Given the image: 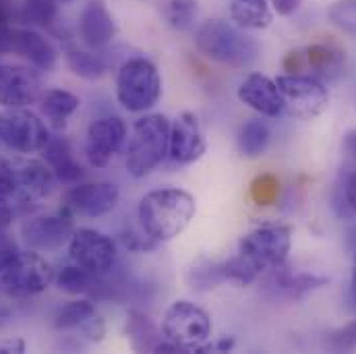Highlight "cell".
Here are the masks:
<instances>
[{
	"label": "cell",
	"mask_w": 356,
	"mask_h": 354,
	"mask_svg": "<svg viewBox=\"0 0 356 354\" xmlns=\"http://www.w3.org/2000/svg\"><path fill=\"white\" fill-rule=\"evenodd\" d=\"M195 214V197L188 191L177 186L145 193L137 207L141 230L156 243L175 241L193 222Z\"/></svg>",
	"instance_id": "1"
},
{
	"label": "cell",
	"mask_w": 356,
	"mask_h": 354,
	"mask_svg": "<svg viewBox=\"0 0 356 354\" xmlns=\"http://www.w3.org/2000/svg\"><path fill=\"white\" fill-rule=\"evenodd\" d=\"M195 48L205 58L232 69L251 67L261 52L255 38L245 33L243 27L222 19H209L199 25L195 31Z\"/></svg>",
	"instance_id": "2"
},
{
	"label": "cell",
	"mask_w": 356,
	"mask_h": 354,
	"mask_svg": "<svg viewBox=\"0 0 356 354\" xmlns=\"http://www.w3.org/2000/svg\"><path fill=\"white\" fill-rule=\"evenodd\" d=\"M170 120L164 114H145L133 124V135L127 150V172L133 178L152 175L168 156Z\"/></svg>",
	"instance_id": "3"
},
{
	"label": "cell",
	"mask_w": 356,
	"mask_h": 354,
	"mask_svg": "<svg viewBox=\"0 0 356 354\" xmlns=\"http://www.w3.org/2000/svg\"><path fill=\"white\" fill-rule=\"evenodd\" d=\"M116 97L129 112H145L162 97V77L158 67L145 56L124 61L116 73Z\"/></svg>",
	"instance_id": "4"
},
{
	"label": "cell",
	"mask_w": 356,
	"mask_h": 354,
	"mask_svg": "<svg viewBox=\"0 0 356 354\" xmlns=\"http://www.w3.org/2000/svg\"><path fill=\"white\" fill-rule=\"evenodd\" d=\"M162 336L180 353H197L211 338V317L191 300H175L164 313Z\"/></svg>",
	"instance_id": "5"
},
{
	"label": "cell",
	"mask_w": 356,
	"mask_h": 354,
	"mask_svg": "<svg viewBox=\"0 0 356 354\" xmlns=\"http://www.w3.org/2000/svg\"><path fill=\"white\" fill-rule=\"evenodd\" d=\"M54 282V269L38 251H19L0 271V290L10 298L42 294Z\"/></svg>",
	"instance_id": "6"
},
{
	"label": "cell",
	"mask_w": 356,
	"mask_h": 354,
	"mask_svg": "<svg viewBox=\"0 0 356 354\" xmlns=\"http://www.w3.org/2000/svg\"><path fill=\"white\" fill-rule=\"evenodd\" d=\"M284 97V112L296 120H315L330 106V91L315 75L288 73L275 79Z\"/></svg>",
	"instance_id": "7"
},
{
	"label": "cell",
	"mask_w": 356,
	"mask_h": 354,
	"mask_svg": "<svg viewBox=\"0 0 356 354\" xmlns=\"http://www.w3.org/2000/svg\"><path fill=\"white\" fill-rule=\"evenodd\" d=\"M290 249H292V228L286 224H264L247 232L238 241V253L261 271L269 267L284 266Z\"/></svg>",
	"instance_id": "8"
},
{
	"label": "cell",
	"mask_w": 356,
	"mask_h": 354,
	"mask_svg": "<svg viewBox=\"0 0 356 354\" xmlns=\"http://www.w3.org/2000/svg\"><path fill=\"white\" fill-rule=\"evenodd\" d=\"M50 133L38 114L25 108L0 112V143L15 154H35L46 147Z\"/></svg>",
	"instance_id": "9"
},
{
	"label": "cell",
	"mask_w": 356,
	"mask_h": 354,
	"mask_svg": "<svg viewBox=\"0 0 356 354\" xmlns=\"http://www.w3.org/2000/svg\"><path fill=\"white\" fill-rule=\"evenodd\" d=\"M69 255L73 259V264L88 269L93 275H106L112 271V267L116 266V243L93 228H79L73 232L71 241H69Z\"/></svg>",
	"instance_id": "10"
},
{
	"label": "cell",
	"mask_w": 356,
	"mask_h": 354,
	"mask_svg": "<svg viewBox=\"0 0 356 354\" xmlns=\"http://www.w3.org/2000/svg\"><path fill=\"white\" fill-rule=\"evenodd\" d=\"M13 177V197L19 203H38L52 193L54 175L50 166L35 158H8Z\"/></svg>",
	"instance_id": "11"
},
{
	"label": "cell",
	"mask_w": 356,
	"mask_h": 354,
	"mask_svg": "<svg viewBox=\"0 0 356 354\" xmlns=\"http://www.w3.org/2000/svg\"><path fill=\"white\" fill-rule=\"evenodd\" d=\"M120 201V188L114 182H77L65 195V209L86 218L110 214Z\"/></svg>",
	"instance_id": "12"
},
{
	"label": "cell",
	"mask_w": 356,
	"mask_h": 354,
	"mask_svg": "<svg viewBox=\"0 0 356 354\" xmlns=\"http://www.w3.org/2000/svg\"><path fill=\"white\" fill-rule=\"evenodd\" d=\"M127 124L118 116L95 118L86 135V156L93 168H104L124 145Z\"/></svg>",
	"instance_id": "13"
},
{
	"label": "cell",
	"mask_w": 356,
	"mask_h": 354,
	"mask_svg": "<svg viewBox=\"0 0 356 354\" xmlns=\"http://www.w3.org/2000/svg\"><path fill=\"white\" fill-rule=\"evenodd\" d=\"M42 95V79L35 67L0 65V104L6 108H27Z\"/></svg>",
	"instance_id": "14"
},
{
	"label": "cell",
	"mask_w": 356,
	"mask_h": 354,
	"mask_svg": "<svg viewBox=\"0 0 356 354\" xmlns=\"http://www.w3.org/2000/svg\"><path fill=\"white\" fill-rule=\"evenodd\" d=\"M73 232V220L67 209L63 214L40 216L23 224V239L33 251L40 253H52L63 249L71 241Z\"/></svg>",
	"instance_id": "15"
},
{
	"label": "cell",
	"mask_w": 356,
	"mask_h": 354,
	"mask_svg": "<svg viewBox=\"0 0 356 354\" xmlns=\"http://www.w3.org/2000/svg\"><path fill=\"white\" fill-rule=\"evenodd\" d=\"M207 152L205 133L199 118L193 112H182L170 122V147L168 156L175 164H195Z\"/></svg>",
	"instance_id": "16"
},
{
	"label": "cell",
	"mask_w": 356,
	"mask_h": 354,
	"mask_svg": "<svg viewBox=\"0 0 356 354\" xmlns=\"http://www.w3.org/2000/svg\"><path fill=\"white\" fill-rule=\"evenodd\" d=\"M54 328L58 332L79 330L89 342H102L106 336V321L97 313L95 305L88 298L71 300L60 307L54 315Z\"/></svg>",
	"instance_id": "17"
},
{
	"label": "cell",
	"mask_w": 356,
	"mask_h": 354,
	"mask_svg": "<svg viewBox=\"0 0 356 354\" xmlns=\"http://www.w3.org/2000/svg\"><path fill=\"white\" fill-rule=\"evenodd\" d=\"M6 52L23 56L38 71H50L58 58L52 42L33 27H13L6 40Z\"/></svg>",
	"instance_id": "18"
},
{
	"label": "cell",
	"mask_w": 356,
	"mask_h": 354,
	"mask_svg": "<svg viewBox=\"0 0 356 354\" xmlns=\"http://www.w3.org/2000/svg\"><path fill=\"white\" fill-rule=\"evenodd\" d=\"M79 38L89 50H102L116 38V23L106 0H88L79 17Z\"/></svg>",
	"instance_id": "19"
},
{
	"label": "cell",
	"mask_w": 356,
	"mask_h": 354,
	"mask_svg": "<svg viewBox=\"0 0 356 354\" xmlns=\"http://www.w3.org/2000/svg\"><path fill=\"white\" fill-rule=\"evenodd\" d=\"M238 99L261 116H280L284 112V97L275 79H269L264 73H251L238 86Z\"/></svg>",
	"instance_id": "20"
},
{
	"label": "cell",
	"mask_w": 356,
	"mask_h": 354,
	"mask_svg": "<svg viewBox=\"0 0 356 354\" xmlns=\"http://www.w3.org/2000/svg\"><path fill=\"white\" fill-rule=\"evenodd\" d=\"M44 152V160L50 166L52 175L58 178L65 184H77L83 178V168L81 164L75 160L71 143L63 137H50V141L46 143Z\"/></svg>",
	"instance_id": "21"
},
{
	"label": "cell",
	"mask_w": 356,
	"mask_h": 354,
	"mask_svg": "<svg viewBox=\"0 0 356 354\" xmlns=\"http://www.w3.org/2000/svg\"><path fill=\"white\" fill-rule=\"evenodd\" d=\"M305 65L317 79L334 81L344 73L346 56L334 44H313L305 50Z\"/></svg>",
	"instance_id": "22"
},
{
	"label": "cell",
	"mask_w": 356,
	"mask_h": 354,
	"mask_svg": "<svg viewBox=\"0 0 356 354\" xmlns=\"http://www.w3.org/2000/svg\"><path fill=\"white\" fill-rule=\"evenodd\" d=\"M230 19L243 29H266L271 25L269 0H230Z\"/></svg>",
	"instance_id": "23"
},
{
	"label": "cell",
	"mask_w": 356,
	"mask_h": 354,
	"mask_svg": "<svg viewBox=\"0 0 356 354\" xmlns=\"http://www.w3.org/2000/svg\"><path fill=\"white\" fill-rule=\"evenodd\" d=\"M269 141H271V131L264 120L259 118H253V120H247L241 131H238V137H236V145H238V152L241 156L245 158H259L264 156L269 147Z\"/></svg>",
	"instance_id": "24"
},
{
	"label": "cell",
	"mask_w": 356,
	"mask_h": 354,
	"mask_svg": "<svg viewBox=\"0 0 356 354\" xmlns=\"http://www.w3.org/2000/svg\"><path fill=\"white\" fill-rule=\"evenodd\" d=\"M65 58H67L69 69L75 75H79V77H83L88 81L99 79L104 75V71H106V65H104V61L97 54H93L91 50L79 48L73 42L65 44Z\"/></svg>",
	"instance_id": "25"
},
{
	"label": "cell",
	"mask_w": 356,
	"mask_h": 354,
	"mask_svg": "<svg viewBox=\"0 0 356 354\" xmlns=\"http://www.w3.org/2000/svg\"><path fill=\"white\" fill-rule=\"evenodd\" d=\"M79 95L67 89H50L46 91V95H42V112L54 122H65L79 110Z\"/></svg>",
	"instance_id": "26"
},
{
	"label": "cell",
	"mask_w": 356,
	"mask_h": 354,
	"mask_svg": "<svg viewBox=\"0 0 356 354\" xmlns=\"http://www.w3.org/2000/svg\"><path fill=\"white\" fill-rule=\"evenodd\" d=\"M127 334L133 342L135 351H154V346L160 342V336L156 332V325L152 317L143 311H129L127 315Z\"/></svg>",
	"instance_id": "27"
},
{
	"label": "cell",
	"mask_w": 356,
	"mask_h": 354,
	"mask_svg": "<svg viewBox=\"0 0 356 354\" xmlns=\"http://www.w3.org/2000/svg\"><path fill=\"white\" fill-rule=\"evenodd\" d=\"M19 19L29 27H52L58 19V0H23Z\"/></svg>",
	"instance_id": "28"
},
{
	"label": "cell",
	"mask_w": 356,
	"mask_h": 354,
	"mask_svg": "<svg viewBox=\"0 0 356 354\" xmlns=\"http://www.w3.org/2000/svg\"><path fill=\"white\" fill-rule=\"evenodd\" d=\"M99 280V275L89 273L88 269L81 266H65L58 275H54V282L58 286V290L67 292V294H86L91 290V286H95V282Z\"/></svg>",
	"instance_id": "29"
},
{
	"label": "cell",
	"mask_w": 356,
	"mask_h": 354,
	"mask_svg": "<svg viewBox=\"0 0 356 354\" xmlns=\"http://www.w3.org/2000/svg\"><path fill=\"white\" fill-rule=\"evenodd\" d=\"M197 0H168L166 4V21L172 29L186 31L193 27L195 17H197Z\"/></svg>",
	"instance_id": "30"
},
{
	"label": "cell",
	"mask_w": 356,
	"mask_h": 354,
	"mask_svg": "<svg viewBox=\"0 0 356 354\" xmlns=\"http://www.w3.org/2000/svg\"><path fill=\"white\" fill-rule=\"evenodd\" d=\"M327 17L338 29L356 38V0H338L330 6Z\"/></svg>",
	"instance_id": "31"
},
{
	"label": "cell",
	"mask_w": 356,
	"mask_h": 354,
	"mask_svg": "<svg viewBox=\"0 0 356 354\" xmlns=\"http://www.w3.org/2000/svg\"><path fill=\"white\" fill-rule=\"evenodd\" d=\"M280 195V182L271 175H261L251 184V197L257 205H271Z\"/></svg>",
	"instance_id": "32"
},
{
	"label": "cell",
	"mask_w": 356,
	"mask_h": 354,
	"mask_svg": "<svg viewBox=\"0 0 356 354\" xmlns=\"http://www.w3.org/2000/svg\"><path fill=\"white\" fill-rule=\"evenodd\" d=\"M13 17H15V4L13 0H0V52H6V40L13 25Z\"/></svg>",
	"instance_id": "33"
},
{
	"label": "cell",
	"mask_w": 356,
	"mask_h": 354,
	"mask_svg": "<svg viewBox=\"0 0 356 354\" xmlns=\"http://www.w3.org/2000/svg\"><path fill=\"white\" fill-rule=\"evenodd\" d=\"M122 243L129 251H135V253H141V251H152L156 249V241H152L145 232L143 234H137V232H124L122 234Z\"/></svg>",
	"instance_id": "34"
},
{
	"label": "cell",
	"mask_w": 356,
	"mask_h": 354,
	"mask_svg": "<svg viewBox=\"0 0 356 354\" xmlns=\"http://www.w3.org/2000/svg\"><path fill=\"white\" fill-rule=\"evenodd\" d=\"M17 253H19L17 241H15L13 236H8V234L2 230V232H0V271L15 259Z\"/></svg>",
	"instance_id": "35"
},
{
	"label": "cell",
	"mask_w": 356,
	"mask_h": 354,
	"mask_svg": "<svg viewBox=\"0 0 356 354\" xmlns=\"http://www.w3.org/2000/svg\"><path fill=\"white\" fill-rule=\"evenodd\" d=\"M332 344H334V348H336V351H355L356 348V321L355 323H350V325H346L344 330H340V332L334 336Z\"/></svg>",
	"instance_id": "36"
},
{
	"label": "cell",
	"mask_w": 356,
	"mask_h": 354,
	"mask_svg": "<svg viewBox=\"0 0 356 354\" xmlns=\"http://www.w3.org/2000/svg\"><path fill=\"white\" fill-rule=\"evenodd\" d=\"M0 195L10 199L13 197V177H10V164L8 158L0 156Z\"/></svg>",
	"instance_id": "37"
},
{
	"label": "cell",
	"mask_w": 356,
	"mask_h": 354,
	"mask_svg": "<svg viewBox=\"0 0 356 354\" xmlns=\"http://www.w3.org/2000/svg\"><path fill=\"white\" fill-rule=\"evenodd\" d=\"M344 203H346L348 211L356 216V168L344 182Z\"/></svg>",
	"instance_id": "38"
},
{
	"label": "cell",
	"mask_w": 356,
	"mask_h": 354,
	"mask_svg": "<svg viewBox=\"0 0 356 354\" xmlns=\"http://www.w3.org/2000/svg\"><path fill=\"white\" fill-rule=\"evenodd\" d=\"M302 0H269V4L273 6V10L282 17H290L300 8Z\"/></svg>",
	"instance_id": "39"
},
{
	"label": "cell",
	"mask_w": 356,
	"mask_h": 354,
	"mask_svg": "<svg viewBox=\"0 0 356 354\" xmlns=\"http://www.w3.org/2000/svg\"><path fill=\"white\" fill-rule=\"evenodd\" d=\"M13 205H10V199L2 197L0 195V232L6 230L10 224H13Z\"/></svg>",
	"instance_id": "40"
},
{
	"label": "cell",
	"mask_w": 356,
	"mask_h": 354,
	"mask_svg": "<svg viewBox=\"0 0 356 354\" xmlns=\"http://www.w3.org/2000/svg\"><path fill=\"white\" fill-rule=\"evenodd\" d=\"M342 147H344L346 158H348L353 164H356V129H353V131H348V133H346Z\"/></svg>",
	"instance_id": "41"
},
{
	"label": "cell",
	"mask_w": 356,
	"mask_h": 354,
	"mask_svg": "<svg viewBox=\"0 0 356 354\" xmlns=\"http://www.w3.org/2000/svg\"><path fill=\"white\" fill-rule=\"evenodd\" d=\"M25 353V340L21 338H13L0 344V354H19Z\"/></svg>",
	"instance_id": "42"
},
{
	"label": "cell",
	"mask_w": 356,
	"mask_h": 354,
	"mask_svg": "<svg viewBox=\"0 0 356 354\" xmlns=\"http://www.w3.org/2000/svg\"><path fill=\"white\" fill-rule=\"evenodd\" d=\"M350 296L356 303V253L353 257V269H350Z\"/></svg>",
	"instance_id": "43"
},
{
	"label": "cell",
	"mask_w": 356,
	"mask_h": 354,
	"mask_svg": "<svg viewBox=\"0 0 356 354\" xmlns=\"http://www.w3.org/2000/svg\"><path fill=\"white\" fill-rule=\"evenodd\" d=\"M58 2H73V0H58Z\"/></svg>",
	"instance_id": "44"
}]
</instances>
